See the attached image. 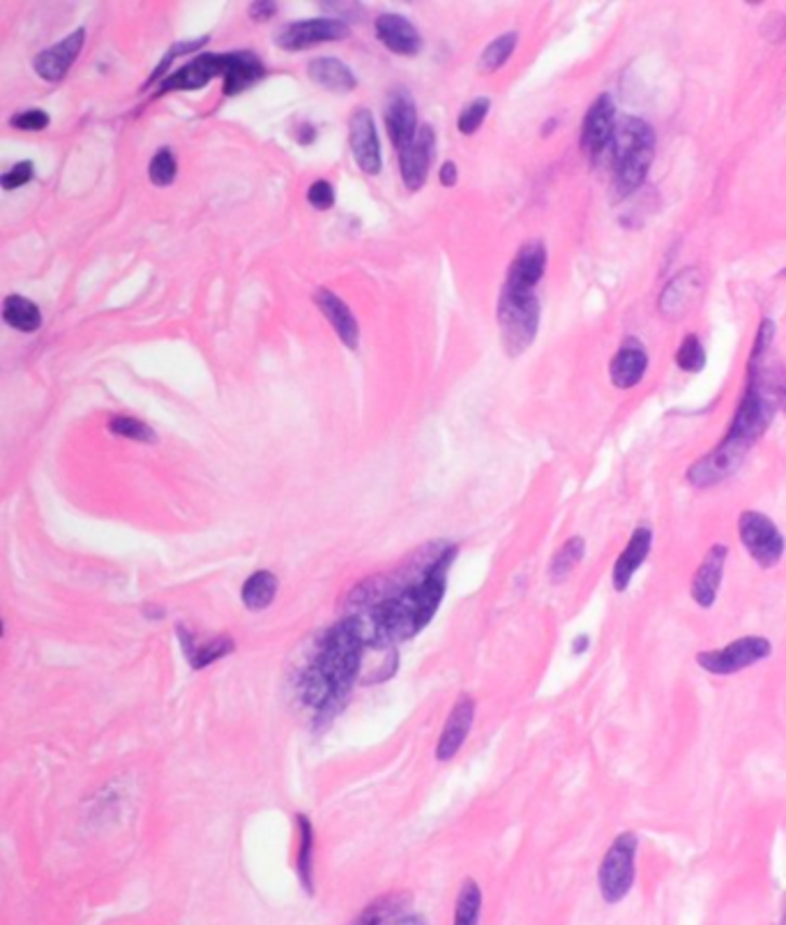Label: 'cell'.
Segmentation results:
<instances>
[{
    "label": "cell",
    "mask_w": 786,
    "mask_h": 925,
    "mask_svg": "<svg viewBox=\"0 0 786 925\" xmlns=\"http://www.w3.org/2000/svg\"><path fill=\"white\" fill-rule=\"evenodd\" d=\"M307 77L327 93L346 95L358 88L356 72L337 56H319L307 63Z\"/></svg>",
    "instance_id": "cell-26"
},
{
    "label": "cell",
    "mask_w": 786,
    "mask_h": 925,
    "mask_svg": "<svg viewBox=\"0 0 786 925\" xmlns=\"http://www.w3.org/2000/svg\"><path fill=\"white\" fill-rule=\"evenodd\" d=\"M482 902H485V896H482L480 884L466 877L460 884V894H456V900H454L452 925H480Z\"/></svg>",
    "instance_id": "cell-31"
},
{
    "label": "cell",
    "mask_w": 786,
    "mask_h": 925,
    "mask_svg": "<svg viewBox=\"0 0 786 925\" xmlns=\"http://www.w3.org/2000/svg\"><path fill=\"white\" fill-rule=\"evenodd\" d=\"M779 275H782V278H786V268H784V270H782V273H779Z\"/></svg>",
    "instance_id": "cell-49"
},
{
    "label": "cell",
    "mask_w": 786,
    "mask_h": 925,
    "mask_svg": "<svg viewBox=\"0 0 786 925\" xmlns=\"http://www.w3.org/2000/svg\"><path fill=\"white\" fill-rule=\"evenodd\" d=\"M738 536L747 554L752 556L761 568H775L786 550V540L782 531L775 526V522L759 513V511H745L738 517Z\"/></svg>",
    "instance_id": "cell-7"
},
{
    "label": "cell",
    "mask_w": 786,
    "mask_h": 925,
    "mask_svg": "<svg viewBox=\"0 0 786 925\" xmlns=\"http://www.w3.org/2000/svg\"><path fill=\"white\" fill-rule=\"evenodd\" d=\"M409 904H411V896L407 891L386 894L364 907L360 916L351 925H390L392 921H397L399 916H404L409 912Z\"/></svg>",
    "instance_id": "cell-29"
},
{
    "label": "cell",
    "mask_w": 786,
    "mask_h": 925,
    "mask_svg": "<svg viewBox=\"0 0 786 925\" xmlns=\"http://www.w3.org/2000/svg\"><path fill=\"white\" fill-rule=\"evenodd\" d=\"M616 104L611 100V95L602 93L591 106L587 116H583L581 123V134H579V146L583 149V153H589L591 157H600L602 153H607L611 146V139L616 132Z\"/></svg>",
    "instance_id": "cell-15"
},
{
    "label": "cell",
    "mask_w": 786,
    "mask_h": 925,
    "mask_svg": "<svg viewBox=\"0 0 786 925\" xmlns=\"http://www.w3.org/2000/svg\"><path fill=\"white\" fill-rule=\"evenodd\" d=\"M456 554V542L429 540L395 568L368 575L346 593L344 614L358 621L372 651H395L434 621Z\"/></svg>",
    "instance_id": "cell-1"
},
{
    "label": "cell",
    "mask_w": 786,
    "mask_h": 925,
    "mask_svg": "<svg viewBox=\"0 0 786 925\" xmlns=\"http://www.w3.org/2000/svg\"><path fill=\"white\" fill-rule=\"evenodd\" d=\"M312 298H314L319 310L323 312V317L327 319V323L333 325V331L337 333V337L342 339L344 347L351 349V351H358V347H360V325H358V319L351 312V307L346 305L335 292H331V288H323V286L317 288V292L312 294Z\"/></svg>",
    "instance_id": "cell-22"
},
{
    "label": "cell",
    "mask_w": 786,
    "mask_h": 925,
    "mask_svg": "<svg viewBox=\"0 0 786 925\" xmlns=\"http://www.w3.org/2000/svg\"><path fill=\"white\" fill-rule=\"evenodd\" d=\"M587 648H589V634H577L575 642H572V653H575V656H579V653H583Z\"/></svg>",
    "instance_id": "cell-48"
},
{
    "label": "cell",
    "mask_w": 786,
    "mask_h": 925,
    "mask_svg": "<svg viewBox=\"0 0 786 925\" xmlns=\"http://www.w3.org/2000/svg\"><path fill=\"white\" fill-rule=\"evenodd\" d=\"M176 640H178L182 658L188 660V665L194 669V672L208 669L215 663L224 660L235 653V640L231 634L222 632V634H212L208 640H201L198 632L188 624H176Z\"/></svg>",
    "instance_id": "cell-11"
},
{
    "label": "cell",
    "mask_w": 786,
    "mask_h": 925,
    "mask_svg": "<svg viewBox=\"0 0 786 925\" xmlns=\"http://www.w3.org/2000/svg\"><path fill=\"white\" fill-rule=\"evenodd\" d=\"M475 711H478V704H475V699L468 693H462L454 699L452 709L443 722V730L436 741V750H434L436 761L448 765V761H452L456 755H460L473 730Z\"/></svg>",
    "instance_id": "cell-14"
},
{
    "label": "cell",
    "mask_w": 786,
    "mask_h": 925,
    "mask_svg": "<svg viewBox=\"0 0 786 925\" xmlns=\"http://www.w3.org/2000/svg\"><path fill=\"white\" fill-rule=\"evenodd\" d=\"M33 178H35V165L30 159H24V162H16L14 167H10L3 176H0V185H3L8 192H12L28 185Z\"/></svg>",
    "instance_id": "cell-42"
},
{
    "label": "cell",
    "mask_w": 786,
    "mask_h": 925,
    "mask_svg": "<svg viewBox=\"0 0 786 925\" xmlns=\"http://www.w3.org/2000/svg\"><path fill=\"white\" fill-rule=\"evenodd\" d=\"M141 609H143V616H145V619H151V621H162V619H167V609L159 607V605H155V603L143 605Z\"/></svg>",
    "instance_id": "cell-46"
},
{
    "label": "cell",
    "mask_w": 786,
    "mask_h": 925,
    "mask_svg": "<svg viewBox=\"0 0 786 925\" xmlns=\"http://www.w3.org/2000/svg\"><path fill=\"white\" fill-rule=\"evenodd\" d=\"M517 44H519V33L510 30V33L499 35L497 40H491L485 47L482 56H480V69L487 72V75H491V72H499L512 59V53H515Z\"/></svg>",
    "instance_id": "cell-33"
},
{
    "label": "cell",
    "mask_w": 786,
    "mask_h": 925,
    "mask_svg": "<svg viewBox=\"0 0 786 925\" xmlns=\"http://www.w3.org/2000/svg\"><path fill=\"white\" fill-rule=\"evenodd\" d=\"M106 429L114 434V437H120V439H130V441H139V444H149V446H155L157 441H159V437H157V432L149 425V423H143L141 419H134V415H114L112 421L106 423Z\"/></svg>",
    "instance_id": "cell-34"
},
{
    "label": "cell",
    "mask_w": 786,
    "mask_h": 925,
    "mask_svg": "<svg viewBox=\"0 0 786 925\" xmlns=\"http://www.w3.org/2000/svg\"><path fill=\"white\" fill-rule=\"evenodd\" d=\"M374 33L378 42L397 56H417L423 49V35L420 30L397 12H383L376 16Z\"/></svg>",
    "instance_id": "cell-20"
},
{
    "label": "cell",
    "mask_w": 786,
    "mask_h": 925,
    "mask_svg": "<svg viewBox=\"0 0 786 925\" xmlns=\"http://www.w3.org/2000/svg\"><path fill=\"white\" fill-rule=\"evenodd\" d=\"M335 198H337V194H335V185L331 183V180H314L312 185L307 188V202H309V206H312L314 210H331L333 206H335Z\"/></svg>",
    "instance_id": "cell-40"
},
{
    "label": "cell",
    "mask_w": 786,
    "mask_h": 925,
    "mask_svg": "<svg viewBox=\"0 0 786 925\" xmlns=\"http://www.w3.org/2000/svg\"><path fill=\"white\" fill-rule=\"evenodd\" d=\"M583 554H587V540L581 536H572L565 540L552 556V564H550L552 582H563V579H568L583 561Z\"/></svg>",
    "instance_id": "cell-32"
},
{
    "label": "cell",
    "mask_w": 786,
    "mask_h": 925,
    "mask_svg": "<svg viewBox=\"0 0 786 925\" xmlns=\"http://www.w3.org/2000/svg\"><path fill=\"white\" fill-rule=\"evenodd\" d=\"M704 278L697 268H685L675 275L660 296V312L669 319H681L701 298Z\"/></svg>",
    "instance_id": "cell-24"
},
{
    "label": "cell",
    "mask_w": 786,
    "mask_h": 925,
    "mask_svg": "<svg viewBox=\"0 0 786 925\" xmlns=\"http://www.w3.org/2000/svg\"><path fill=\"white\" fill-rule=\"evenodd\" d=\"M749 450L752 448L724 437V441L716 450H710L708 455H704L687 468V483L694 487H710L731 478L740 468Z\"/></svg>",
    "instance_id": "cell-10"
},
{
    "label": "cell",
    "mask_w": 786,
    "mask_h": 925,
    "mask_svg": "<svg viewBox=\"0 0 786 925\" xmlns=\"http://www.w3.org/2000/svg\"><path fill=\"white\" fill-rule=\"evenodd\" d=\"M497 321L505 354L512 358L521 356L536 342L540 329V300L536 292H519L503 284Z\"/></svg>",
    "instance_id": "cell-4"
},
{
    "label": "cell",
    "mask_w": 786,
    "mask_h": 925,
    "mask_svg": "<svg viewBox=\"0 0 786 925\" xmlns=\"http://www.w3.org/2000/svg\"><path fill=\"white\" fill-rule=\"evenodd\" d=\"M438 180H441L443 188H454L456 185V180H460V169H456V165H454L452 159L443 162V167L438 169Z\"/></svg>",
    "instance_id": "cell-44"
},
{
    "label": "cell",
    "mask_w": 786,
    "mask_h": 925,
    "mask_svg": "<svg viewBox=\"0 0 786 925\" xmlns=\"http://www.w3.org/2000/svg\"><path fill=\"white\" fill-rule=\"evenodd\" d=\"M296 141L300 146H309V143L317 141V127L312 123H300L296 127Z\"/></svg>",
    "instance_id": "cell-45"
},
{
    "label": "cell",
    "mask_w": 786,
    "mask_h": 925,
    "mask_svg": "<svg viewBox=\"0 0 786 925\" xmlns=\"http://www.w3.org/2000/svg\"><path fill=\"white\" fill-rule=\"evenodd\" d=\"M726 561H729V548L722 545V542L712 545L706 552V556L701 558V564H699L697 573H694L692 584H690L692 601L697 603L699 607L710 609L712 605H716L720 587H722V579H724Z\"/></svg>",
    "instance_id": "cell-18"
},
{
    "label": "cell",
    "mask_w": 786,
    "mask_h": 925,
    "mask_svg": "<svg viewBox=\"0 0 786 925\" xmlns=\"http://www.w3.org/2000/svg\"><path fill=\"white\" fill-rule=\"evenodd\" d=\"M349 143L356 165L362 174L378 176L383 169L381 139L376 130V120L368 106H358L349 118Z\"/></svg>",
    "instance_id": "cell-12"
},
{
    "label": "cell",
    "mask_w": 786,
    "mask_h": 925,
    "mask_svg": "<svg viewBox=\"0 0 786 925\" xmlns=\"http://www.w3.org/2000/svg\"><path fill=\"white\" fill-rule=\"evenodd\" d=\"M278 12H280V5H278V3H272V0H256V3H252V5L247 8L249 20H252V22H256V24H266V22H270L272 16H278Z\"/></svg>",
    "instance_id": "cell-43"
},
{
    "label": "cell",
    "mask_w": 786,
    "mask_h": 925,
    "mask_svg": "<svg viewBox=\"0 0 786 925\" xmlns=\"http://www.w3.org/2000/svg\"><path fill=\"white\" fill-rule=\"evenodd\" d=\"M675 365L687 374H697L706 368V349L697 335H685L679 351H675Z\"/></svg>",
    "instance_id": "cell-37"
},
{
    "label": "cell",
    "mask_w": 786,
    "mask_h": 925,
    "mask_svg": "<svg viewBox=\"0 0 786 925\" xmlns=\"http://www.w3.org/2000/svg\"><path fill=\"white\" fill-rule=\"evenodd\" d=\"M383 118H386L388 137L392 141V146L397 149V153H401L415 139V134L420 130L417 106H415V100L407 88L390 90L388 102H386V114H383Z\"/></svg>",
    "instance_id": "cell-17"
},
{
    "label": "cell",
    "mask_w": 786,
    "mask_h": 925,
    "mask_svg": "<svg viewBox=\"0 0 786 925\" xmlns=\"http://www.w3.org/2000/svg\"><path fill=\"white\" fill-rule=\"evenodd\" d=\"M176 176H178V159H176L173 151L167 146L157 149V153L153 155L151 165H149L151 183L155 188H169V185H173Z\"/></svg>",
    "instance_id": "cell-36"
},
{
    "label": "cell",
    "mask_w": 786,
    "mask_h": 925,
    "mask_svg": "<svg viewBox=\"0 0 786 925\" xmlns=\"http://www.w3.org/2000/svg\"><path fill=\"white\" fill-rule=\"evenodd\" d=\"M773 342H775V323L771 319H763L759 325V333L755 339L752 354H749L747 365H757V362H763L768 351H771V347H773Z\"/></svg>",
    "instance_id": "cell-41"
},
{
    "label": "cell",
    "mask_w": 786,
    "mask_h": 925,
    "mask_svg": "<svg viewBox=\"0 0 786 925\" xmlns=\"http://www.w3.org/2000/svg\"><path fill=\"white\" fill-rule=\"evenodd\" d=\"M231 67V51L224 53H196L192 61L173 69L171 75L155 88V98L176 90H198L215 79H227Z\"/></svg>",
    "instance_id": "cell-9"
},
{
    "label": "cell",
    "mask_w": 786,
    "mask_h": 925,
    "mask_svg": "<svg viewBox=\"0 0 786 925\" xmlns=\"http://www.w3.org/2000/svg\"><path fill=\"white\" fill-rule=\"evenodd\" d=\"M83 44H86V30L77 28L67 33L61 42L40 51L33 61V67L38 72V77H42L49 83H61L69 75L72 65L79 61Z\"/></svg>",
    "instance_id": "cell-16"
},
{
    "label": "cell",
    "mask_w": 786,
    "mask_h": 925,
    "mask_svg": "<svg viewBox=\"0 0 786 925\" xmlns=\"http://www.w3.org/2000/svg\"><path fill=\"white\" fill-rule=\"evenodd\" d=\"M390 925H427V921L420 916V914H411V912H407L404 916H399L397 921H392Z\"/></svg>",
    "instance_id": "cell-47"
},
{
    "label": "cell",
    "mask_w": 786,
    "mask_h": 925,
    "mask_svg": "<svg viewBox=\"0 0 786 925\" xmlns=\"http://www.w3.org/2000/svg\"><path fill=\"white\" fill-rule=\"evenodd\" d=\"M3 321L20 333H38L42 329V310L26 296H8L3 300Z\"/></svg>",
    "instance_id": "cell-30"
},
{
    "label": "cell",
    "mask_w": 786,
    "mask_h": 925,
    "mask_svg": "<svg viewBox=\"0 0 786 925\" xmlns=\"http://www.w3.org/2000/svg\"><path fill=\"white\" fill-rule=\"evenodd\" d=\"M771 653H773L771 640L761 638V634H747V638H738L720 648L701 651L697 656V663L708 675L729 677V675L743 672V669L755 667L757 663L771 656Z\"/></svg>",
    "instance_id": "cell-6"
},
{
    "label": "cell",
    "mask_w": 786,
    "mask_h": 925,
    "mask_svg": "<svg viewBox=\"0 0 786 925\" xmlns=\"http://www.w3.org/2000/svg\"><path fill=\"white\" fill-rule=\"evenodd\" d=\"M650 548H653V531L648 526H639V529L632 531L626 550L620 552L618 558L614 561L611 587L616 593H626L630 589L636 570L642 568L644 561L648 558Z\"/></svg>",
    "instance_id": "cell-21"
},
{
    "label": "cell",
    "mask_w": 786,
    "mask_h": 925,
    "mask_svg": "<svg viewBox=\"0 0 786 925\" xmlns=\"http://www.w3.org/2000/svg\"><path fill=\"white\" fill-rule=\"evenodd\" d=\"M636 849L639 838L632 831L620 833L609 845L605 859L597 870V888L607 904H618L628 898L636 877Z\"/></svg>",
    "instance_id": "cell-5"
},
{
    "label": "cell",
    "mask_w": 786,
    "mask_h": 925,
    "mask_svg": "<svg viewBox=\"0 0 786 925\" xmlns=\"http://www.w3.org/2000/svg\"><path fill=\"white\" fill-rule=\"evenodd\" d=\"M208 40H210V35H204V38H196V40H180V42H176L167 53H164L162 61H159V65L153 69L151 79L141 86V90H149V88H151V86H155L157 81L162 83L164 79H167V77L171 75L169 67L173 65V61H176V59H180V56H188V53H196L198 49H204V47L208 44Z\"/></svg>",
    "instance_id": "cell-35"
},
{
    "label": "cell",
    "mask_w": 786,
    "mask_h": 925,
    "mask_svg": "<svg viewBox=\"0 0 786 925\" xmlns=\"http://www.w3.org/2000/svg\"><path fill=\"white\" fill-rule=\"evenodd\" d=\"M370 651L358 621L346 614L305 648L291 675V691L314 730L331 728L349 706Z\"/></svg>",
    "instance_id": "cell-2"
},
{
    "label": "cell",
    "mask_w": 786,
    "mask_h": 925,
    "mask_svg": "<svg viewBox=\"0 0 786 925\" xmlns=\"http://www.w3.org/2000/svg\"><path fill=\"white\" fill-rule=\"evenodd\" d=\"M489 108H491L489 98H478V100L468 102L460 112V118H456V130H460L464 137L475 134L482 127V123L487 120Z\"/></svg>",
    "instance_id": "cell-38"
},
{
    "label": "cell",
    "mask_w": 786,
    "mask_h": 925,
    "mask_svg": "<svg viewBox=\"0 0 786 925\" xmlns=\"http://www.w3.org/2000/svg\"><path fill=\"white\" fill-rule=\"evenodd\" d=\"M546 259H550V254H546V245L542 241L524 243L507 268L505 286L519 288V292H536V286L544 278Z\"/></svg>",
    "instance_id": "cell-19"
},
{
    "label": "cell",
    "mask_w": 786,
    "mask_h": 925,
    "mask_svg": "<svg viewBox=\"0 0 786 925\" xmlns=\"http://www.w3.org/2000/svg\"><path fill=\"white\" fill-rule=\"evenodd\" d=\"M49 125L51 118L44 108H26V112H16L10 116V127L20 132H42Z\"/></svg>",
    "instance_id": "cell-39"
},
{
    "label": "cell",
    "mask_w": 786,
    "mask_h": 925,
    "mask_svg": "<svg viewBox=\"0 0 786 925\" xmlns=\"http://www.w3.org/2000/svg\"><path fill=\"white\" fill-rule=\"evenodd\" d=\"M294 824L298 831V849H296V875L300 886L305 888L307 896H314L317 891V828L314 822L309 820V814L296 812Z\"/></svg>",
    "instance_id": "cell-25"
},
{
    "label": "cell",
    "mask_w": 786,
    "mask_h": 925,
    "mask_svg": "<svg viewBox=\"0 0 786 925\" xmlns=\"http://www.w3.org/2000/svg\"><path fill=\"white\" fill-rule=\"evenodd\" d=\"M351 26L339 16H321V20L288 22L275 33V44L284 51H307L325 42H342L349 38Z\"/></svg>",
    "instance_id": "cell-8"
},
{
    "label": "cell",
    "mask_w": 786,
    "mask_h": 925,
    "mask_svg": "<svg viewBox=\"0 0 786 925\" xmlns=\"http://www.w3.org/2000/svg\"><path fill=\"white\" fill-rule=\"evenodd\" d=\"M436 157V132L429 123L420 125L415 139L399 153V176L407 190H423Z\"/></svg>",
    "instance_id": "cell-13"
},
{
    "label": "cell",
    "mask_w": 786,
    "mask_h": 925,
    "mask_svg": "<svg viewBox=\"0 0 786 925\" xmlns=\"http://www.w3.org/2000/svg\"><path fill=\"white\" fill-rule=\"evenodd\" d=\"M655 130L644 118H618L609 146L614 162V190L618 196H628L642 188L655 159Z\"/></svg>",
    "instance_id": "cell-3"
},
{
    "label": "cell",
    "mask_w": 786,
    "mask_h": 925,
    "mask_svg": "<svg viewBox=\"0 0 786 925\" xmlns=\"http://www.w3.org/2000/svg\"><path fill=\"white\" fill-rule=\"evenodd\" d=\"M263 77H266V65L259 53H254L249 49L231 51V67L224 79V95L227 98L241 95L254 83H259Z\"/></svg>",
    "instance_id": "cell-27"
},
{
    "label": "cell",
    "mask_w": 786,
    "mask_h": 925,
    "mask_svg": "<svg viewBox=\"0 0 786 925\" xmlns=\"http://www.w3.org/2000/svg\"><path fill=\"white\" fill-rule=\"evenodd\" d=\"M278 593H280V577L268 568H261V570H254L243 582L241 601L247 612L259 614L278 601Z\"/></svg>",
    "instance_id": "cell-28"
},
{
    "label": "cell",
    "mask_w": 786,
    "mask_h": 925,
    "mask_svg": "<svg viewBox=\"0 0 786 925\" xmlns=\"http://www.w3.org/2000/svg\"><path fill=\"white\" fill-rule=\"evenodd\" d=\"M646 370H648V351L636 337H628L618 347L616 356L611 358V365H609L611 384L618 390L634 388L644 381Z\"/></svg>",
    "instance_id": "cell-23"
}]
</instances>
